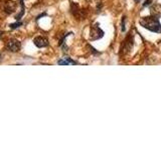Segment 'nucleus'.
Instances as JSON below:
<instances>
[{
    "label": "nucleus",
    "instance_id": "nucleus-1",
    "mask_svg": "<svg viewBox=\"0 0 161 151\" xmlns=\"http://www.w3.org/2000/svg\"><path fill=\"white\" fill-rule=\"evenodd\" d=\"M139 23L146 29L152 31V32H161V24L157 17L154 16H148L142 17L139 20Z\"/></svg>",
    "mask_w": 161,
    "mask_h": 151
},
{
    "label": "nucleus",
    "instance_id": "nucleus-2",
    "mask_svg": "<svg viewBox=\"0 0 161 151\" xmlns=\"http://www.w3.org/2000/svg\"><path fill=\"white\" fill-rule=\"evenodd\" d=\"M103 36H104V31L98 25H94L91 27V30H90V39L91 40H97L99 38H102Z\"/></svg>",
    "mask_w": 161,
    "mask_h": 151
},
{
    "label": "nucleus",
    "instance_id": "nucleus-5",
    "mask_svg": "<svg viewBox=\"0 0 161 151\" xmlns=\"http://www.w3.org/2000/svg\"><path fill=\"white\" fill-rule=\"evenodd\" d=\"M150 13L154 17H157V18L161 17V4H158V3L153 4L150 7Z\"/></svg>",
    "mask_w": 161,
    "mask_h": 151
},
{
    "label": "nucleus",
    "instance_id": "nucleus-12",
    "mask_svg": "<svg viewBox=\"0 0 161 151\" xmlns=\"http://www.w3.org/2000/svg\"><path fill=\"white\" fill-rule=\"evenodd\" d=\"M134 1H135V2H136V3H138V2H139V1H140V0H134Z\"/></svg>",
    "mask_w": 161,
    "mask_h": 151
},
{
    "label": "nucleus",
    "instance_id": "nucleus-9",
    "mask_svg": "<svg viewBox=\"0 0 161 151\" xmlns=\"http://www.w3.org/2000/svg\"><path fill=\"white\" fill-rule=\"evenodd\" d=\"M20 25H22V22H19V21H17V22H15V23H12V24H10V28L14 29V28L19 27Z\"/></svg>",
    "mask_w": 161,
    "mask_h": 151
},
{
    "label": "nucleus",
    "instance_id": "nucleus-7",
    "mask_svg": "<svg viewBox=\"0 0 161 151\" xmlns=\"http://www.w3.org/2000/svg\"><path fill=\"white\" fill-rule=\"evenodd\" d=\"M15 7H16V4H15V2H13V1H7V2L5 3V5H4V9H5V11L8 12V13L13 12V11L15 10Z\"/></svg>",
    "mask_w": 161,
    "mask_h": 151
},
{
    "label": "nucleus",
    "instance_id": "nucleus-6",
    "mask_svg": "<svg viewBox=\"0 0 161 151\" xmlns=\"http://www.w3.org/2000/svg\"><path fill=\"white\" fill-rule=\"evenodd\" d=\"M133 35H131V33L128 35V37L125 39L124 41V50L127 52L129 50H131L132 47H133Z\"/></svg>",
    "mask_w": 161,
    "mask_h": 151
},
{
    "label": "nucleus",
    "instance_id": "nucleus-10",
    "mask_svg": "<svg viewBox=\"0 0 161 151\" xmlns=\"http://www.w3.org/2000/svg\"><path fill=\"white\" fill-rule=\"evenodd\" d=\"M122 31H125V16L122 19Z\"/></svg>",
    "mask_w": 161,
    "mask_h": 151
},
{
    "label": "nucleus",
    "instance_id": "nucleus-3",
    "mask_svg": "<svg viewBox=\"0 0 161 151\" xmlns=\"http://www.w3.org/2000/svg\"><path fill=\"white\" fill-rule=\"evenodd\" d=\"M33 42L34 44L37 47V48H45L48 45V38L43 37V36H37L33 39Z\"/></svg>",
    "mask_w": 161,
    "mask_h": 151
},
{
    "label": "nucleus",
    "instance_id": "nucleus-8",
    "mask_svg": "<svg viewBox=\"0 0 161 151\" xmlns=\"http://www.w3.org/2000/svg\"><path fill=\"white\" fill-rule=\"evenodd\" d=\"M57 64L61 65V66H72V65H76L77 63H76L75 61L71 60L70 57H64V59L60 60V61L57 62Z\"/></svg>",
    "mask_w": 161,
    "mask_h": 151
},
{
    "label": "nucleus",
    "instance_id": "nucleus-11",
    "mask_svg": "<svg viewBox=\"0 0 161 151\" xmlns=\"http://www.w3.org/2000/svg\"><path fill=\"white\" fill-rule=\"evenodd\" d=\"M151 2H152V0H146L144 3H143V6H147V5H150L151 4Z\"/></svg>",
    "mask_w": 161,
    "mask_h": 151
},
{
    "label": "nucleus",
    "instance_id": "nucleus-4",
    "mask_svg": "<svg viewBox=\"0 0 161 151\" xmlns=\"http://www.w3.org/2000/svg\"><path fill=\"white\" fill-rule=\"evenodd\" d=\"M20 48H21V44H20V42H19L18 40H16V39L9 40L8 43H7V49L9 50H11V51H13V52L19 51Z\"/></svg>",
    "mask_w": 161,
    "mask_h": 151
}]
</instances>
